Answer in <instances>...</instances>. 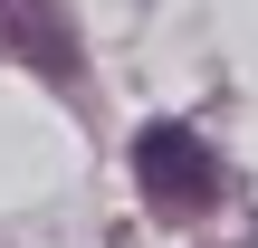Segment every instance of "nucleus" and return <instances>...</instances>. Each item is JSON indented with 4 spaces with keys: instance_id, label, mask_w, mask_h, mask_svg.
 <instances>
[{
    "instance_id": "obj_1",
    "label": "nucleus",
    "mask_w": 258,
    "mask_h": 248,
    "mask_svg": "<svg viewBox=\"0 0 258 248\" xmlns=\"http://www.w3.org/2000/svg\"><path fill=\"white\" fill-rule=\"evenodd\" d=\"M134 182H144L153 210L191 220V210L220 201V153H211L191 124H144V134H134Z\"/></svg>"
},
{
    "instance_id": "obj_2",
    "label": "nucleus",
    "mask_w": 258,
    "mask_h": 248,
    "mask_svg": "<svg viewBox=\"0 0 258 248\" xmlns=\"http://www.w3.org/2000/svg\"><path fill=\"white\" fill-rule=\"evenodd\" d=\"M0 48H19V57L48 67V76L77 67V38H67V19H57V0H0Z\"/></svg>"
}]
</instances>
